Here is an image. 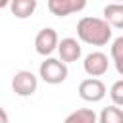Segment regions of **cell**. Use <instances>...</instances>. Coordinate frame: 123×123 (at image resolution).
I'll return each instance as SVG.
<instances>
[{
	"mask_svg": "<svg viewBox=\"0 0 123 123\" xmlns=\"http://www.w3.org/2000/svg\"><path fill=\"white\" fill-rule=\"evenodd\" d=\"M79 96L85 100V102H100L104 100L106 96V85L98 79V77H88V79H83L79 83V88H77Z\"/></svg>",
	"mask_w": 123,
	"mask_h": 123,
	"instance_id": "4",
	"label": "cell"
},
{
	"mask_svg": "<svg viewBox=\"0 0 123 123\" xmlns=\"http://www.w3.org/2000/svg\"><path fill=\"white\" fill-rule=\"evenodd\" d=\"M111 62L119 75H123V37H117L111 42Z\"/></svg>",
	"mask_w": 123,
	"mask_h": 123,
	"instance_id": "13",
	"label": "cell"
},
{
	"mask_svg": "<svg viewBox=\"0 0 123 123\" xmlns=\"http://www.w3.org/2000/svg\"><path fill=\"white\" fill-rule=\"evenodd\" d=\"M58 40H60V37H58L56 29H52V27L40 29V31L37 33V37H35V50H37V54H40V56H44V58L50 56V54L56 50Z\"/></svg>",
	"mask_w": 123,
	"mask_h": 123,
	"instance_id": "5",
	"label": "cell"
},
{
	"mask_svg": "<svg viewBox=\"0 0 123 123\" xmlns=\"http://www.w3.org/2000/svg\"><path fill=\"white\" fill-rule=\"evenodd\" d=\"M38 88V79L33 71H27V69H21L13 75L12 79V90L21 96V98H27V96H33Z\"/></svg>",
	"mask_w": 123,
	"mask_h": 123,
	"instance_id": "3",
	"label": "cell"
},
{
	"mask_svg": "<svg viewBox=\"0 0 123 123\" xmlns=\"http://www.w3.org/2000/svg\"><path fill=\"white\" fill-rule=\"evenodd\" d=\"M86 8V0H48V12L56 17H67Z\"/></svg>",
	"mask_w": 123,
	"mask_h": 123,
	"instance_id": "7",
	"label": "cell"
},
{
	"mask_svg": "<svg viewBox=\"0 0 123 123\" xmlns=\"http://www.w3.org/2000/svg\"><path fill=\"white\" fill-rule=\"evenodd\" d=\"M0 123H10V115L2 106H0Z\"/></svg>",
	"mask_w": 123,
	"mask_h": 123,
	"instance_id": "15",
	"label": "cell"
},
{
	"mask_svg": "<svg viewBox=\"0 0 123 123\" xmlns=\"http://www.w3.org/2000/svg\"><path fill=\"white\" fill-rule=\"evenodd\" d=\"M113 29L102 19V17H81L77 23V37L81 42L90 44V46H104L111 40Z\"/></svg>",
	"mask_w": 123,
	"mask_h": 123,
	"instance_id": "1",
	"label": "cell"
},
{
	"mask_svg": "<svg viewBox=\"0 0 123 123\" xmlns=\"http://www.w3.org/2000/svg\"><path fill=\"white\" fill-rule=\"evenodd\" d=\"M111 29H121L123 27V4L121 2H111L104 8V17H102Z\"/></svg>",
	"mask_w": 123,
	"mask_h": 123,
	"instance_id": "9",
	"label": "cell"
},
{
	"mask_svg": "<svg viewBox=\"0 0 123 123\" xmlns=\"http://www.w3.org/2000/svg\"><path fill=\"white\" fill-rule=\"evenodd\" d=\"M113 2H123V0H113Z\"/></svg>",
	"mask_w": 123,
	"mask_h": 123,
	"instance_id": "17",
	"label": "cell"
},
{
	"mask_svg": "<svg viewBox=\"0 0 123 123\" xmlns=\"http://www.w3.org/2000/svg\"><path fill=\"white\" fill-rule=\"evenodd\" d=\"M67 63L60 58H46L38 67V77L48 85H60L67 79Z\"/></svg>",
	"mask_w": 123,
	"mask_h": 123,
	"instance_id": "2",
	"label": "cell"
},
{
	"mask_svg": "<svg viewBox=\"0 0 123 123\" xmlns=\"http://www.w3.org/2000/svg\"><path fill=\"white\" fill-rule=\"evenodd\" d=\"M8 4H10V0H0V10H4Z\"/></svg>",
	"mask_w": 123,
	"mask_h": 123,
	"instance_id": "16",
	"label": "cell"
},
{
	"mask_svg": "<svg viewBox=\"0 0 123 123\" xmlns=\"http://www.w3.org/2000/svg\"><path fill=\"white\" fill-rule=\"evenodd\" d=\"M56 50H58V54H60V60H62L63 63H73V62H77V60L81 58V54H83L81 42H79L77 38H71V37L58 40V46H56Z\"/></svg>",
	"mask_w": 123,
	"mask_h": 123,
	"instance_id": "8",
	"label": "cell"
},
{
	"mask_svg": "<svg viewBox=\"0 0 123 123\" xmlns=\"http://www.w3.org/2000/svg\"><path fill=\"white\" fill-rule=\"evenodd\" d=\"M63 123H96V113L90 108H81V110L71 111L63 119Z\"/></svg>",
	"mask_w": 123,
	"mask_h": 123,
	"instance_id": "12",
	"label": "cell"
},
{
	"mask_svg": "<svg viewBox=\"0 0 123 123\" xmlns=\"http://www.w3.org/2000/svg\"><path fill=\"white\" fill-rule=\"evenodd\" d=\"M10 10L17 19H27L37 10V0H10Z\"/></svg>",
	"mask_w": 123,
	"mask_h": 123,
	"instance_id": "10",
	"label": "cell"
},
{
	"mask_svg": "<svg viewBox=\"0 0 123 123\" xmlns=\"http://www.w3.org/2000/svg\"><path fill=\"white\" fill-rule=\"evenodd\" d=\"M96 123H123V110L119 106H108L96 115Z\"/></svg>",
	"mask_w": 123,
	"mask_h": 123,
	"instance_id": "11",
	"label": "cell"
},
{
	"mask_svg": "<svg viewBox=\"0 0 123 123\" xmlns=\"http://www.w3.org/2000/svg\"><path fill=\"white\" fill-rule=\"evenodd\" d=\"M110 98L113 106H123V79H117L110 88Z\"/></svg>",
	"mask_w": 123,
	"mask_h": 123,
	"instance_id": "14",
	"label": "cell"
},
{
	"mask_svg": "<svg viewBox=\"0 0 123 123\" xmlns=\"http://www.w3.org/2000/svg\"><path fill=\"white\" fill-rule=\"evenodd\" d=\"M108 67H110V62L104 52H90L88 56H85L83 69L88 77H102L108 73Z\"/></svg>",
	"mask_w": 123,
	"mask_h": 123,
	"instance_id": "6",
	"label": "cell"
}]
</instances>
